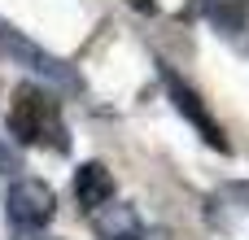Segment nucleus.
<instances>
[{
    "instance_id": "obj_9",
    "label": "nucleus",
    "mask_w": 249,
    "mask_h": 240,
    "mask_svg": "<svg viewBox=\"0 0 249 240\" xmlns=\"http://www.w3.org/2000/svg\"><path fill=\"white\" fill-rule=\"evenodd\" d=\"M131 4H136V9H149V13H153V0H131Z\"/></svg>"
},
{
    "instance_id": "obj_7",
    "label": "nucleus",
    "mask_w": 249,
    "mask_h": 240,
    "mask_svg": "<svg viewBox=\"0 0 249 240\" xmlns=\"http://www.w3.org/2000/svg\"><path fill=\"white\" fill-rule=\"evenodd\" d=\"M206 17H210L219 31H228V35L245 31V4H241V0H214V4L206 9Z\"/></svg>"
},
{
    "instance_id": "obj_4",
    "label": "nucleus",
    "mask_w": 249,
    "mask_h": 240,
    "mask_svg": "<svg viewBox=\"0 0 249 240\" xmlns=\"http://www.w3.org/2000/svg\"><path fill=\"white\" fill-rule=\"evenodd\" d=\"M162 79H166V92H171V101H175V109H179V114H184V118H188V122H193L197 131H201V140H206L210 149H219V153H228L232 144H228V136H223V127H219L214 118H210V109L201 105V96H197V92H193V87H188V83H184V79H179L175 70H162Z\"/></svg>"
},
{
    "instance_id": "obj_8",
    "label": "nucleus",
    "mask_w": 249,
    "mask_h": 240,
    "mask_svg": "<svg viewBox=\"0 0 249 240\" xmlns=\"http://www.w3.org/2000/svg\"><path fill=\"white\" fill-rule=\"evenodd\" d=\"M18 171H22L18 149H9V140H0V175H18Z\"/></svg>"
},
{
    "instance_id": "obj_3",
    "label": "nucleus",
    "mask_w": 249,
    "mask_h": 240,
    "mask_svg": "<svg viewBox=\"0 0 249 240\" xmlns=\"http://www.w3.org/2000/svg\"><path fill=\"white\" fill-rule=\"evenodd\" d=\"M0 44L18 57L22 66H31L35 74H44L48 83H57V87H79V74H74L61 57H53V52H44L39 44H31L18 26H13V22H4V17H0Z\"/></svg>"
},
{
    "instance_id": "obj_2",
    "label": "nucleus",
    "mask_w": 249,
    "mask_h": 240,
    "mask_svg": "<svg viewBox=\"0 0 249 240\" xmlns=\"http://www.w3.org/2000/svg\"><path fill=\"white\" fill-rule=\"evenodd\" d=\"M4 214L18 232H39L53 214H57V197L44 179H18L9 188V201H4Z\"/></svg>"
},
{
    "instance_id": "obj_5",
    "label": "nucleus",
    "mask_w": 249,
    "mask_h": 240,
    "mask_svg": "<svg viewBox=\"0 0 249 240\" xmlns=\"http://www.w3.org/2000/svg\"><path fill=\"white\" fill-rule=\"evenodd\" d=\"M74 201H79V210H88V214H96L101 206L114 201V175H109L105 162H83V166L74 171Z\"/></svg>"
},
{
    "instance_id": "obj_10",
    "label": "nucleus",
    "mask_w": 249,
    "mask_h": 240,
    "mask_svg": "<svg viewBox=\"0 0 249 240\" xmlns=\"http://www.w3.org/2000/svg\"><path fill=\"white\" fill-rule=\"evenodd\" d=\"M35 240H57V236H35Z\"/></svg>"
},
{
    "instance_id": "obj_1",
    "label": "nucleus",
    "mask_w": 249,
    "mask_h": 240,
    "mask_svg": "<svg viewBox=\"0 0 249 240\" xmlns=\"http://www.w3.org/2000/svg\"><path fill=\"white\" fill-rule=\"evenodd\" d=\"M9 136L18 144H44L53 140V149H66V127H61V109L57 101L35 87V83H22L9 101Z\"/></svg>"
},
{
    "instance_id": "obj_6",
    "label": "nucleus",
    "mask_w": 249,
    "mask_h": 240,
    "mask_svg": "<svg viewBox=\"0 0 249 240\" xmlns=\"http://www.w3.org/2000/svg\"><path fill=\"white\" fill-rule=\"evenodd\" d=\"M92 227L101 240H136L140 236V219L131 206H101L92 214Z\"/></svg>"
}]
</instances>
